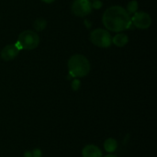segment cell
Returning <instances> with one entry per match:
<instances>
[{
    "label": "cell",
    "mask_w": 157,
    "mask_h": 157,
    "mask_svg": "<svg viewBox=\"0 0 157 157\" xmlns=\"http://www.w3.org/2000/svg\"><path fill=\"white\" fill-rule=\"evenodd\" d=\"M102 22L107 29L114 32H121L132 26L130 15L121 6H112L107 8L103 14Z\"/></svg>",
    "instance_id": "cell-1"
},
{
    "label": "cell",
    "mask_w": 157,
    "mask_h": 157,
    "mask_svg": "<svg viewBox=\"0 0 157 157\" xmlns=\"http://www.w3.org/2000/svg\"><path fill=\"white\" fill-rule=\"evenodd\" d=\"M69 74L73 77H84L90 72V63L88 59L82 54H75L68 60Z\"/></svg>",
    "instance_id": "cell-2"
},
{
    "label": "cell",
    "mask_w": 157,
    "mask_h": 157,
    "mask_svg": "<svg viewBox=\"0 0 157 157\" xmlns=\"http://www.w3.org/2000/svg\"><path fill=\"white\" fill-rule=\"evenodd\" d=\"M40 44V37L38 34L33 30H24L22 31L17 38V41L16 46L20 51L21 49L24 50H34Z\"/></svg>",
    "instance_id": "cell-3"
},
{
    "label": "cell",
    "mask_w": 157,
    "mask_h": 157,
    "mask_svg": "<svg viewBox=\"0 0 157 157\" xmlns=\"http://www.w3.org/2000/svg\"><path fill=\"white\" fill-rule=\"evenodd\" d=\"M90 41L95 46L109 48L112 44V38L108 30L103 29H96L90 33Z\"/></svg>",
    "instance_id": "cell-4"
},
{
    "label": "cell",
    "mask_w": 157,
    "mask_h": 157,
    "mask_svg": "<svg viewBox=\"0 0 157 157\" xmlns=\"http://www.w3.org/2000/svg\"><path fill=\"white\" fill-rule=\"evenodd\" d=\"M92 11V4L89 0H75L72 4V12L77 17H86Z\"/></svg>",
    "instance_id": "cell-5"
},
{
    "label": "cell",
    "mask_w": 157,
    "mask_h": 157,
    "mask_svg": "<svg viewBox=\"0 0 157 157\" xmlns=\"http://www.w3.org/2000/svg\"><path fill=\"white\" fill-rule=\"evenodd\" d=\"M132 24L140 29H146L152 24V18L150 15L146 12H135L131 18Z\"/></svg>",
    "instance_id": "cell-6"
},
{
    "label": "cell",
    "mask_w": 157,
    "mask_h": 157,
    "mask_svg": "<svg viewBox=\"0 0 157 157\" xmlns=\"http://www.w3.org/2000/svg\"><path fill=\"white\" fill-rule=\"evenodd\" d=\"M18 53H19V50L17 49L16 44H8L2 49L0 56L4 61L8 62L14 60L18 55Z\"/></svg>",
    "instance_id": "cell-7"
},
{
    "label": "cell",
    "mask_w": 157,
    "mask_h": 157,
    "mask_svg": "<svg viewBox=\"0 0 157 157\" xmlns=\"http://www.w3.org/2000/svg\"><path fill=\"white\" fill-rule=\"evenodd\" d=\"M83 157H102L100 149L96 145H86L82 151Z\"/></svg>",
    "instance_id": "cell-8"
},
{
    "label": "cell",
    "mask_w": 157,
    "mask_h": 157,
    "mask_svg": "<svg viewBox=\"0 0 157 157\" xmlns=\"http://www.w3.org/2000/svg\"><path fill=\"white\" fill-rule=\"evenodd\" d=\"M129 41V38L124 33H119L116 34L112 38V43L116 45L117 47H124Z\"/></svg>",
    "instance_id": "cell-9"
},
{
    "label": "cell",
    "mask_w": 157,
    "mask_h": 157,
    "mask_svg": "<svg viewBox=\"0 0 157 157\" xmlns=\"http://www.w3.org/2000/svg\"><path fill=\"white\" fill-rule=\"evenodd\" d=\"M47 26V20L43 17H39L33 22V29L37 31H42Z\"/></svg>",
    "instance_id": "cell-10"
},
{
    "label": "cell",
    "mask_w": 157,
    "mask_h": 157,
    "mask_svg": "<svg viewBox=\"0 0 157 157\" xmlns=\"http://www.w3.org/2000/svg\"><path fill=\"white\" fill-rule=\"evenodd\" d=\"M117 147H118V144H117L116 140H114V139H112V138L108 139V140L105 142V144H104V148H105V150H106L107 152H109V153H113V152H115L116 149H117Z\"/></svg>",
    "instance_id": "cell-11"
},
{
    "label": "cell",
    "mask_w": 157,
    "mask_h": 157,
    "mask_svg": "<svg viewBox=\"0 0 157 157\" xmlns=\"http://www.w3.org/2000/svg\"><path fill=\"white\" fill-rule=\"evenodd\" d=\"M138 7H139L138 2H137L136 0H132V1H130V2L128 3L126 11L128 12L129 15H132V14H134L135 12H137Z\"/></svg>",
    "instance_id": "cell-12"
},
{
    "label": "cell",
    "mask_w": 157,
    "mask_h": 157,
    "mask_svg": "<svg viewBox=\"0 0 157 157\" xmlns=\"http://www.w3.org/2000/svg\"><path fill=\"white\" fill-rule=\"evenodd\" d=\"M71 86H72L73 90L77 91V90L80 88V86H81V82H80V80H79V79H75V80L72 82Z\"/></svg>",
    "instance_id": "cell-13"
},
{
    "label": "cell",
    "mask_w": 157,
    "mask_h": 157,
    "mask_svg": "<svg viewBox=\"0 0 157 157\" xmlns=\"http://www.w3.org/2000/svg\"><path fill=\"white\" fill-rule=\"evenodd\" d=\"M102 2L100 0H95L92 4V8H96V9H99L102 7Z\"/></svg>",
    "instance_id": "cell-14"
},
{
    "label": "cell",
    "mask_w": 157,
    "mask_h": 157,
    "mask_svg": "<svg viewBox=\"0 0 157 157\" xmlns=\"http://www.w3.org/2000/svg\"><path fill=\"white\" fill-rule=\"evenodd\" d=\"M32 157H41V152L39 149H35L32 151Z\"/></svg>",
    "instance_id": "cell-15"
},
{
    "label": "cell",
    "mask_w": 157,
    "mask_h": 157,
    "mask_svg": "<svg viewBox=\"0 0 157 157\" xmlns=\"http://www.w3.org/2000/svg\"><path fill=\"white\" fill-rule=\"evenodd\" d=\"M24 156L25 157H32V153L29 152V151H27L25 154H24Z\"/></svg>",
    "instance_id": "cell-16"
},
{
    "label": "cell",
    "mask_w": 157,
    "mask_h": 157,
    "mask_svg": "<svg viewBox=\"0 0 157 157\" xmlns=\"http://www.w3.org/2000/svg\"><path fill=\"white\" fill-rule=\"evenodd\" d=\"M42 2H44V3H47V4H51V3H52L54 0H41Z\"/></svg>",
    "instance_id": "cell-17"
},
{
    "label": "cell",
    "mask_w": 157,
    "mask_h": 157,
    "mask_svg": "<svg viewBox=\"0 0 157 157\" xmlns=\"http://www.w3.org/2000/svg\"><path fill=\"white\" fill-rule=\"evenodd\" d=\"M105 157H118V156H116V155H106Z\"/></svg>",
    "instance_id": "cell-18"
},
{
    "label": "cell",
    "mask_w": 157,
    "mask_h": 157,
    "mask_svg": "<svg viewBox=\"0 0 157 157\" xmlns=\"http://www.w3.org/2000/svg\"><path fill=\"white\" fill-rule=\"evenodd\" d=\"M93 1H95V0H93Z\"/></svg>",
    "instance_id": "cell-19"
}]
</instances>
